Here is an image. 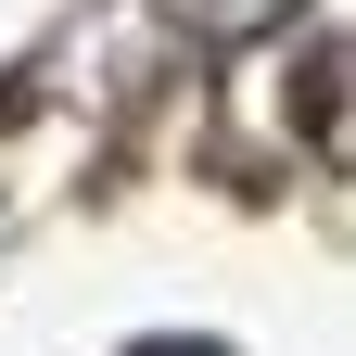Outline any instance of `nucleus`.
<instances>
[{
    "instance_id": "nucleus-1",
    "label": "nucleus",
    "mask_w": 356,
    "mask_h": 356,
    "mask_svg": "<svg viewBox=\"0 0 356 356\" xmlns=\"http://www.w3.org/2000/svg\"><path fill=\"white\" fill-rule=\"evenodd\" d=\"M293 0H165V26L178 38H204V51H242V38H267Z\"/></svg>"
},
{
    "instance_id": "nucleus-2",
    "label": "nucleus",
    "mask_w": 356,
    "mask_h": 356,
    "mask_svg": "<svg viewBox=\"0 0 356 356\" xmlns=\"http://www.w3.org/2000/svg\"><path fill=\"white\" fill-rule=\"evenodd\" d=\"M127 356H229V343H191V331H165V343H127Z\"/></svg>"
}]
</instances>
